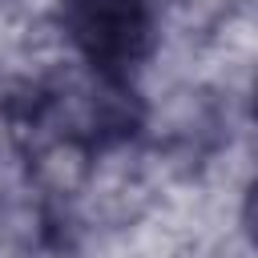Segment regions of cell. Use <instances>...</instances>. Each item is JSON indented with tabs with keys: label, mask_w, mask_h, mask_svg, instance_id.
Masks as SVG:
<instances>
[{
	"label": "cell",
	"mask_w": 258,
	"mask_h": 258,
	"mask_svg": "<svg viewBox=\"0 0 258 258\" xmlns=\"http://www.w3.org/2000/svg\"><path fill=\"white\" fill-rule=\"evenodd\" d=\"M73 40L101 73H121L145 48V8L141 0H69Z\"/></svg>",
	"instance_id": "1"
},
{
	"label": "cell",
	"mask_w": 258,
	"mask_h": 258,
	"mask_svg": "<svg viewBox=\"0 0 258 258\" xmlns=\"http://www.w3.org/2000/svg\"><path fill=\"white\" fill-rule=\"evenodd\" d=\"M242 222H246V234H250V242L258 246V181L250 185V194H246V206H242Z\"/></svg>",
	"instance_id": "2"
}]
</instances>
